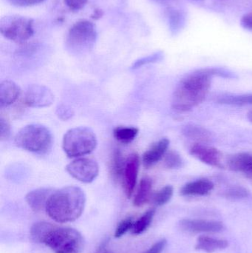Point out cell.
<instances>
[{
    "label": "cell",
    "instance_id": "obj_1",
    "mask_svg": "<svg viewBox=\"0 0 252 253\" xmlns=\"http://www.w3.org/2000/svg\"><path fill=\"white\" fill-rule=\"evenodd\" d=\"M216 76L230 77L224 70L210 68L197 70L182 79L173 93V110L179 113L187 112L202 103Z\"/></svg>",
    "mask_w": 252,
    "mask_h": 253
},
{
    "label": "cell",
    "instance_id": "obj_2",
    "mask_svg": "<svg viewBox=\"0 0 252 253\" xmlns=\"http://www.w3.org/2000/svg\"><path fill=\"white\" fill-rule=\"evenodd\" d=\"M31 235L34 242L44 244L55 253H81L84 251V237L71 227L37 222L31 227Z\"/></svg>",
    "mask_w": 252,
    "mask_h": 253
},
{
    "label": "cell",
    "instance_id": "obj_3",
    "mask_svg": "<svg viewBox=\"0 0 252 253\" xmlns=\"http://www.w3.org/2000/svg\"><path fill=\"white\" fill-rule=\"evenodd\" d=\"M86 196L84 191L75 186H68L52 193L45 211L56 222H72L78 219L85 208Z\"/></svg>",
    "mask_w": 252,
    "mask_h": 253
},
{
    "label": "cell",
    "instance_id": "obj_4",
    "mask_svg": "<svg viewBox=\"0 0 252 253\" xmlns=\"http://www.w3.org/2000/svg\"><path fill=\"white\" fill-rule=\"evenodd\" d=\"M16 147L38 155L48 153L53 147L51 132L45 126L38 124L24 126L15 137Z\"/></svg>",
    "mask_w": 252,
    "mask_h": 253
},
{
    "label": "cell",
    "instance_id": "obj_5",
    "mask_svg": "<svg viewBox=\"0 0 252 253\" xmlns=\"http://www.w3.org/2000/svg\"><path fill=\"white\" fill-rule=\"evenodd\" d=\"M96 134L87 126H78L67 131L62 148L68 158H80L91 153L97 147Z\"/></svg>",
    "mask_w": 252,
    "mask_h": 253
},
{
    "label": "cell",
    "instance_id": "obj_6",
    "mask_svg": "<svg viewBox=\"0 0 252 253\" xmlns=\"http://www.w3.org/2000/svg\"><path fill=\"white\" fill-rule=\"evenodd\" d=\"M96 40L97 31L94 24L88 20H80L70 28L65 44L70 53L82 55L93 48Z\"/></svg>",
    "mask_w": 252,
    "mask_h": 253
},
{
    "label": "cell",
    "instance_id": "obj_7",
    "mask_svg": "<svg viewBox=\"0 0 252 253\" xmlns=\"http://www.w3.org/2000/svg\"><path fill=\"white\" fill-rule=\"evenodd\" d=\"M0 32L10 41L25 42L34 34V20L19 15L4 16L0 21Z\"/></svg>",
    "mask_w": 252,
    "mask_h": 253
},
{
    "label": "cell",
    "instance_id": "obj_8",
    "mask_svg": "<svg viewBox=\"0 0 252 253\" xmlns=\"http://www.w3.org/2000/svg\"><path fill=\"white\" fill-rule=\"evenodd\" d=\"M66 171L75 179L88 184L99 175V164L93 158H77L67 165Z\"/></svg>",
    "mask_w": 252,
    "mask_h": 253
},
{
    "label": "cell",
    "instance_id": "obj_9",
    "mask_svg": "<svg viewBox=\"0 0 252 253\" xmlns=\"http://www.w3.org/2000/svg\"><path fill=\"white\" fill-rule=\"evenodd\" d=\"M54 102V95L44 85L33 84L25 95V103L31 108H41L50 106Z\"/></svg>",
    "mask_w": 252,
    "mask_h": 253
},
{
    "label": "cell",
    "instance_id": "obj_10",
    "mask_svg": "<svg viewBox=\"0 0 252 253\" xmlns=\"http://www.w3.org/2000/svg\"><path fill=\"white\" fill-rule=\"evenodd\" d=\"M140 167V158L138 153H132L126 159L125 167L123 172V189L128 199H130L134 193L137 183L138 174Z\"/></svg>",
    "mask_w": 252,
    "mask_h": 253
},
{
    "label": "cell",
    "instance_id": "obj_11",
    "mask_svg": "<svg viewBox=\"0 0 252 253\" xmlns=\"http://www.w3.org/2000/svg\"><path fill=\"white\" fill-rule=\"evenodd\" d=\"M190 154L206 165L214 168H223L221 153L216 147L196 144L191 147Z\"/></svg>",
    "mask_w": 252,
    "mask_h": 253
},
{
    "label": "cell",
    "instance_id": "obj_12",
    "mask_svg": "<svg viewBox=\"0 0 252 253\" xmlns=\"http://www.w3.org/2000/svg\"><path fill=\"white\" fill-rule=\"evenodd\" d=\"M180 227L189 233H220L224 230V224L220 221L203 219H183Z\"/></svg>",
    "mask_w": 252,
    "mask_h": 253
},
{
    "label": "cell",
    "instance_id": "obj_13",
    "mask_svg": "<svg viewBox=\"0 0 252 253\" xmlns=\"http://www.w3.org/2000/svg\"><path fill=\"white\" fill-rule=\"evenodd\" d=\"M170 140L167 138H161L152 144L142 156V164L146 168H150L158 163L167 153Z\"/></svg>",
    "mask_w": 252,
    "mask_h": 253
},
{
    "label": "cell",
    "instance_id": "obj_14",
    "mask_svg": "<svg viewBox=\"0 0 252 253\" xmlns=\"http://www.w3.org/2000/svg\"><path fill=\"white\" fill-rule=\"evenodd\" d=\"M54 190L52 188H38L26 195L27 203L34 212H39L46 209L47 202Z\"/></svg>",
    "mask_w": 252,
    "mask_h": 253
},
{
    "label": "cell",
    "instance_id": "obj_15",
    "mask_svg": "<svg viewBox=\"0 0 252 253\" xmlns=\"http://www.w3.org/2000/svg\"><path fill=\"white\" fill-rule=\"evenodd\" d=\"M214 187L213 181L207 178H201L185 184L180 190V194L185 196H207Z\"/></svg>",
    "mask_w": 252,
    "mask_h": 253
},
{
    "label": "cell",
    "instance_id": "obj_16",
    "mask_svg": "<svg viewBox=\"0 0 252 253\" xmlns=\"http://www.w3.org/2000/svg\"><path fill=\"white\" fill-rule=\"evenodd\" d=\"M227 164L232 170L252 177V154L237 153L229 158Z\"/></svg>",
    "mask_w": 252,
    "mask_h": 253
},
{
    "label": "cell",
    "instance_id": "obj_17",
    "mask_svg": "<svg viewBox=\"0 0 252 253\" xmlns=\"http://www.w3.org/2000/svg\"><path fill=\"white\" fill-rule=\"evenodd\" d=\"M21 93L20 87L11 80H4L0 84V108H7L14 103Z\"/></svg>",
    "mask_w": 252,
    "mask_h": 253
},
{
    "label": "cell",
    "instance_id": "obj_18",
    "mask_svg": "<svg viewBox=\"0 0 252 253\" xmlns=\"http://www.w3.org/2000/svg\"><path fill=\"white\" fill-rule=\"evenodd\" d=\"M228 247L229 242L226 240L214 239L207 236H201L198 239L195 250L204 251L207 253H213L226 249Z\"/></svg>",
    "mask_w": 252,
    "mask_h": 253
},
{
    "label": "cell",
    "instance_id": "obj_19",
    "mask_svg": "<svg viewBox=\"0 0 252 253\" xmlns=\"http://www.w3.org/2000/svg\"><path fill=\"white\" fill-rule=\"evenodd\" d=\"M152 181L149 177H144L136 190L133 205L134 206L140 208L147 203L152 196Z\"/></svg>",
    "mask_w": 252,
    "mask_h": 253
},
{
    "label": "cell",
    "instance_id": "obj_20",
    "mask_svg": "<svg viewBox=\"0 0 252 253\" xmlns=\"http://www.w3.org/2000/svg\"><path fill=\"white\" fill-rule=\"evenodd\" d=\"M125 163L126 159L121 150H115L109 162V172L113 181H118L122 178Z\"/></svg>",
    "mask_w": 252,
    "mask_h": 253
},
{
    "label": "cell",
    "instance_id": "obj_21",
    "mask_svg": "<svg viewBox=\"0 0 252 253\" xmlns=\"http://www.w3.org/2000/svg\"><path fill=\"white\" fill-rule=\"evenodd\" d=\"M167 16L170 31L174 34L180 32L186 24V15L184 12L179 9L170 7L167 9Z\"/></svg>",
    "mask_w": 252,
    "mask_h": 253
},
{
    "label": "cell",
    "instance_id": "obj_22",
    "mask_svg": "<svg viewBox=\"0 0 252 253\" xmlns=\"http://www.w3.org/2000/svg\"><path fill=\"white\" fill-rule=\"evenodd\" d=\"M139 129L135 126H117L114 129L113 135L119 142L128 144L132 142L139 134Z\"/></svg>",
    "mask_w": 252,
    "mask_h": 253
},
{
    "label": "cell",
    "instance_id": "obj_23",
    "mask_svg": "<svg viewBox=\"0 0 252 253\" xmlns=\"http://www.w3.org/2000/svg\"><path fill=\"white\" fill-rule=\"evenodd\" d=\"M155 211L152 209L146 211L142 216H141L136 222L134 223L133 229H132V233L133 234L138 236V235L142 234L144 233L148 228H149L150 224L153 221L154 216H155Z\"/></svg>",
    "mask_w": 252,
    "mask_h": 253
},
{
    "label": "cell",
    "instance_id": "obj_24",
    "mask_svg": "<svg viewBox=\"0 0 252 253\" xmlns=\"http://www.w3.org/2000/svg\"><path fill=\"white\" fill-rule=\"evenodd\" d=\"M217 102L223 105H235V106L251 105H252V93L222 96L217 99Z\"/></svg>",
    "mask_w": 252,
    "mask_h": 253
},
{
    "label": "cell",
    "instance_id": "obj_25",
    "mask_svg": "<svg viewBox=\"0 0 252 253\" xmlns=\"http://www.w3.org/2000/svg\"><path fill=\"white\" fill-rule=\"evenodd\" d=\"M183 133L185 136L191 139L198 140V141H205L210 139V132L202 126H187L183 128Z\"/></svg>",
    "mask_w": 252,
    "mask_h": 253
},
{
    "label": "cell",
    "instance_id": "obj_26",
    "mask_svg": "<svg viewBox=\"0 0 252 253\" xmlns=\"http://www.w3.org/2000/svg\"><path fill=\"white\" fill-rule=\"evenodd\" d=\"M174 193V189L171 185H167L157 192L152 198L154 205L161 207L170 202Z\"/></svg>",
    "mask_w": 252,
    "mask_h": 253
},
{
    "label": "cell",
    "instance_id": "obj_27",
    "mask_svg": "<svg viewBox=\"0 0 252 253\" xmlns=\"http://www.w3.org/2000/svg\"><path fill=\"white\" fill-rule=\"evenodd\" d=\"M183 164L181 156L176 151H170L164 156V165L168 169H177Z\"/></svg>",
    "mask_w": 252,
    "mask_h": 253
},
{
    "label": "cell",
    "instance_id": "obj_28",
    "mask_svg": "<svg viewBox=\"0 0 252 253\" xmlns=\"http://www.w3.org/2000/svg\"><path fill=\"white\" fill-rule=\"evenodd\" d=\"M225 196L227 199L232 200H240V199H246L250 196V193L247 189L239 186L230 187L225 192Z\"/></svg>",
    "mask_w": 252,
    "mask_h": 253
},
{
    "label": "cell",
    "instance_id": "obj_29",
    "mask_svg": "<svg viewBox=\"0 0 252 253\" xmlns=\"http://www.w3.org/2000/svg\"><path fill=\"white\" fill-rule=\"evenodd\" d=\"M134 220L132 217L122 220L117 226L115 231V237L116 239L122 237L129 230H132L134 225Z\"/></svg>",
    "mask_w": 252,
    "mask_h": 253
},
{
    "label": "cell",
    "instance_id": "obj_30",
    "mask_svg": "<svg viewBox=\"0 0 252 253\" xmlns=\"http://www.w3.org/2000/svg\"><path fill=\"white\" fill-rule=\"evenodd\" d=\"M163 58L162 52H157L153 54L149 55L146 57L142 58V59H138L134 62L132 68L133 69H138L141 67L144 66L147 64L154 63V62H158Z\"/></svg>",
    "mask_w": 252,
    "mask_h": 253
},
{
    "label": "cell",
    "instance_id": "obj_31",
    "mask_svg": "<svg viewBox=\"0 0 252 253\" xmlns=\"http://www.w3.org/2000/svg\"><path fill=\"white\" fill-rule=\"evenodd\" d=\"M11 133V127L8 120L1 116L0 118V138L1 141L8 139Z\"/></svg>",
    "mask_w": 252,
    "mask_h": 253
},
{
    "label": "cell",
    "instance_id": "obj_32",
    "mask_svg": "<svg viewBox=\"0 0 252 253\" xmlns=\"http://www.w3.org/2000/svg\"><path fill=\"white\" fill-rule=\"evenodd\" d=\"M87 1L88 0H65V3L70 10L78 11L86 5Z\"/></svg>",
    "mask_w": 252,
    "mask_h": 253
},
{
    "label": "cell",
    "instance_id": "obj_33",
    "mask_svg": "<svg viewBox=\"0 0 252 253\" xmlns=\"http://www.w3.org/2000/svg\"><path fill=\"white\" fill-rule=\"evenodd\" d=\"M10 4L16 7H30L43 2L44 0H8Z\"/></svg>",
    "mask_w": 252,
    "mask_h": 253
},
{
    "label": "cell",
    "instance_id": "obj_34",
    "mask_svg": "<svg viewBox=\"0 0 252 253\" xmlns=\"http://www.w3.org/2000/svg\"><path fill=\"white\" fill-rule=\"evenodd\" d=\"M58 117L63 120H68L73 116V112L71 108H68L65 105H61L57 108Z\"/></svg>",
    "mask_w": 252,
    "mask_h": 253
},
{
    "label": "cell",
    "instance_id": "obj_35",
    "mask_svg": "<svg viewBox=\"0 0 252 253\" xmlns=\"http://www.w3.org/2000/svg\"><path fill=\"white\" fill-rule=\"evenodd\" d=\"M167 245V241L165 239L157 242L155 245H152L147 251L144 253H162L164 250L165 249Z\"/></svg>",
    "mask_w": 252,
    "mask_h": 253
},
{
    "label": "cell",
    "instance_id": "obj_36",
    "mask_svg": "<svg viewBox=\"0 0 252 253\" xmlns=\"http://www.w3.org/2000/svg\"><path fill=\"white\" fill-rule=\"evenodd\" d=\"M241 24L245 29L252 31V13L244 15L241 18Z\"/></svg>",
    "mask_w": 252,
    "mask_h": 253
},
{
    "label": "cell",
    "instance_id": "obj_37",
    "mask_svg": "<svg viewBox=\"0 0 252 253\" xmlns=\"http://www.w3.org/2000/svg\"><path fill=\"white\" fill-rule=\"evenodd\" d=\"M104 16V11L100 8H96L93 10L91 18L95 20H99Z\"/></svg>",
    "mask_w": 252,
    "mask_h": 253
},
{
    "label": "cell",
    "instance_id": "obj_38",
    "mask_svg": "<svg viewBox=\"0 0 252 253\" xmlns=\"http://www.w3.org/2000/svg\"><path fill=\"white\" fill-rule=\"evenodd\" d=\"M153 1H156V2L159 3V4H168V3L171 2L173 0H153Z\"/></svg>",
    "mask_w": 252,
    "mask_h": 253
},
{
    "label": "cell",
    "instance_id": "obj_39",
    "mask_svg": "<svg viewBox=\"0 0 252 253\" xmlns=\"http://www.w3.org/2000/svg\"><path fill=\"white\" fill-rule=\"evenodd\" d=\"M247 117H248L249 120H250V121L252 123V111H250V112H249Z\"/></svg>",
    "mask_w": 252,
    "mask_h": 253
},
{
    "label": "cell",
    "instance_id": "obj_40",
    "mask_svg": "<svg viewBox=\"0 0 252 253\" xmlns=\"http://www.w3.org/2000/svg\"><path fill=\"white\" fill-rule=\"evenodd\" d=\"M192 1H198V2H201V1H204V0H192Z\"/></svg>",
    "mask_w": 252,
    "mask_h": 253
},
{
    "label": "cell",
    "instance_id": "obj_41",
    "mask_svg": "<svg viewBox=\"0 0 252 253\" xmlns=\"http://www.w3.org/2000/svg\"></svg>",
    "mask_w": 252,
    "mask_h": 253
}]
</instances>
